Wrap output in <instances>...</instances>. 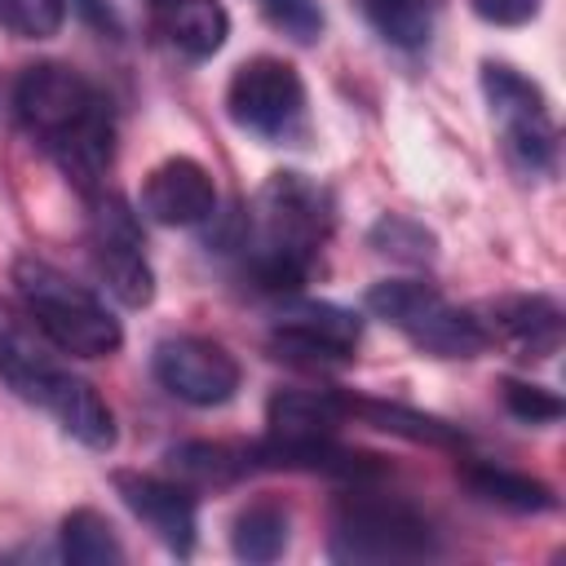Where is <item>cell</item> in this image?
<instances>
[{"label": "cell", "instance_id": "1", "mask_svg": "<svg viewBox=\"0 0 566 566\" xmlns=\"http://www.w3.org/2000/svg\"><path fill=\"white\" fill-rule=\"evenodd\" d=\"M13 115L27 137L84 195L102 190L115 159V119L106 97L62 62H35L13 84Z\"/></svg>", "mask_w": 566, "mask_h": 566}, {"label": "cell", "instance_id": "2", "mask_svg": "<svg viewBox=\"0 0 566 566\" xmlns=\"http://www.w3.org/2000/svg\"><path fill=\"white\" fill-rule=\"evenodd\" d=\"M332 234V195L305 172H270L243 217V270L261 292H296Z\"/></svg>", "mask_w": 566, "mask_h": 566}, {"label": "cell", "instance_id": "3", "mask_svg": "<svg viewBox=\"0 0 566 566\" xmlns=\"http://www.w3.org/2000/svg\"><path fill=\"white\" fill-rule=\"evenodd\" d=\"M53 349L57 345L35 327V318L22 305L0 301V380L22 402L49 411L62 424V433L84 442L88 451H111L115 447V411L84 376L62 367Z\"/></svg>", "mask_w": 566, "mask_h": 566}, {"label": "cell", "instance_id": "4", "mask_svg": "<svg viewBox=\"0 0 566 566\" xmlns=\"http://www.w3.org/2000/svg\"><path fill=\"white\" fill-rule=\"evenodd\" d=\"M13 287H18V305L35 318V327L75 358H111L124 345V327L119 318L106 310V301L75 283L71 274H62L57 265L40 261V256H18L13 261Z\"/></svg>", "mask_w": 566, "mask_h": 566}, {"label": "cell", "instance_id": "5", "mask_svg": "<svg viewBox=\"0 0 566 566\" xmlns=\"http://www.w3.org/2000/svg\"><path fill=\"white\" fill-rule=\"evenodd\" d=\"M367 310L433 358H478V354L491 349L482 314L451 305L424 279H385V283H376L367 292Z\"/></svg>", "mask_w": 566, "mask_h": 566}, {"label": "cell", "instance_id": "6", "mask_svg": "<svg viewBox=\"0 0 566 566\" xmlns=\"http://www.w3.org/2000/svg\"><path fill=\"white\" fill-rule=\"evenodd\" d=\"M327 553L332 562H420L438 553V535L411 504L349 491L332 513Z\"/></svg>", "mask_w": 566, "mask_h": 566}, {"label": "cell", "instance_id": "7", "mask_svg": "<svg viewBox=\"0 0 566 566\" xmlns=\"http://www.w3.org/2000/svg\"><path fill=\"white\" fill-rule=\"evenodd\" d=\"M482 93L486 106L500 124L504 155L517 172L544 177L557 164V124L548 115V97L539 93L535 80L513 71L509 62H486L482 66Z\"/></svg>", "mask_w": 566, "mask_h": 566}, {"label": "cell", "instance_id": "8", "mask_svg": "<svg viewBox=\"0 0 566 566\" xmlns=\"http://www.w3.org/2000/svg\"><path fill=\"white\" fill-rule=\"evenodd\" d=\"M226 115L261 142H292L305 128V84L296 66L270 53L239 62L226 84Z\"/></svg>", "mask_w": 566, "mask_h": 566}, {"label": "cell", "instance_id": "9", "mask_svg": "<svg viewBox=\"0 0 566 566\" xmlns=\"http://www.w3.org/2000/svg\"><path fill=\"white\" fill-rule=\"evenodd\" d=\"M88 256H93L97 279L106 283V292L119 305H128V310L150 305L155 270L146 261L142 226H137L133 208L111 190H93L88 195Z\"/></svg>", "mask_w": 566, "mask_h": 566}, {"label": "cell", "instance_id": "10", "mask_svg": "<svg viewBox=\"0 0 566 566\" xmlns=\"http://www.w3.org/2000/svg\"><path fill=\"white\" fill-rule=\"evenodd\" d=\"M155 380L186 407H221L239 394V363L208 336H164L150 354Z\"/></svg>", "mask_w": 566, "mask_h": 566}, {"label": "cell", "instance_id": "11", "mask_svg": "<svg viewBox=\"0 0 566 566\" xmlns=\"http://www.w3.org/2000/svg\"><path fill=\"white\" fill-rule=\"evenodd\" d=\"M363 340V318L332 301H287L274 318V345L292 358L340 363L354 358Z\"/></svg>", "mask_w": 566, "mask_h": 566}, {"label": "cell", "instance_id": "12", "mask_svg": "<svg viewBox=\"0 0 566 566\" xmlns=\"http://www.w3.org/2000/svg\"><path fill=\"white\" fill-rule=\"evenodd\" d=\"M119 500L128 504V513L172 553V557H190L195 553V531H199V513H195V495L181 482H164L150 473H115L111 478Z\"/></svg>", "mask_w": 566, "mask_h": 566}, {"label": "cell", "instance_id": "13", "mask_svg": "<svg viewBox=\"0 0 566 566\" xmlns=\"http://www.w3.org/2000/svg\"><path fill=\"white\" fill-rule=\"evenodd\" d=\"M142 212L159 226H203L217 212L212 172L190 155H168L142 181Z\"/></svg>", "mask_w": 566, "mask_h": 566}, {"label": "cell", "instance_id": "14", "mask_svg": "<svg viewBox=\"0 0 566 566\" xmlns=\"http://www.w3.org/2000/svg\"><path fill=\"white\" fill-rule=\"evenodd\" d=\"M491 340H504L517 358H548L562 345V305L553 296H504L482 318Z\"/></svg>", "mask_w": 566, "mask_h": 566}, {"label": "cell", "instance_id": "15", "mask_svg": "<svg viewBox=\"0 0 566 566\" xmlns=\"http://www.w3.org/2000/svg\"><path fill=\"white\" fill-rule=\"evenodd\" d=\"M150 31L181 57L203 62L230 35V13L221 0H146Z\"/></svg>", "mask_w": 566, "mask_h": 566}, {"label": "cell", "instance_id": "16", "mask_svg": "<svg viewBox=\"0 0 566 566\" xmlns=\"http://www.w3.org/2000/svg\"><path fill=\"white\" fill-rule=\"evenodd\" d=\"M349 420V402L327 389H279L265 407L274 438H323Z\"/></svg>", "mask_w": 566, "mask_h": 566}, {"label": "cell", "instance_id": "17", "mask_svg": "<svg viewBox=\"0 0 566 566\" xmlns=\"http://www.w3.org/2000/svg\"><path fill=\"white\" fill-rule=\"evenodd\" d=\"M230 548H234V557L256 562V566L283 557V548H287V509L274 504V500H252L248 509H239V517L230 526Z\"/></svg>", "mask_w": 566, "mask_h": 566}, {"label": "cell", "instance_id": "18", "mask_svg": "<svg viewBox=\"0 0 566 566\" xmlns=\"http://www.w3.org/2000/svg\"><path fill=\"white\" fill-rule=\"evenodd\" d=\"M168 464L195 486H230L234 478L252 473V447L230 442H181L168 451Z\"/></svg>", "mask_w": 566, "mask_h": 566}, {"label": "cell", "instance_id": "19", "mask_svg": "<svg viewBox=\"0 0 566 566\" xmlns=\"http://www.w3.org/2000/svg\"><path fill=\"white\" fill-rule=\"evenodd\" d=\"M464 482L478 500L513 509V513H544V509L557 504L553 491L539 478H526V473H513V469H500V464H469Z\"/></svg>", "mask_w": 566, "mask_h": 566}, {"label": "cell", "instance_id": "20", "mask_svg": "<svg viewBox=\"0 0 566 566\" xmlns=\"http://www.w3.org/2000/svg\"><path fill=\"white\" fill-rule=\"evenodd\" d=\"M349 402V416H358V420H367V424H376V429H385V433H402V438H411V442H433V447H460L464 438L447 424V420H438V416H420V411H411V407H398V402H376V398H345Z\"/></svg>", "mask_w": 566, "mask_h": 566}, {"label": "cell", "instance_id": "21", "mask_svg": "<svg viewBox=\"0 0 566 566\" xmlns=\"http://www.w3.org/2000/svg\"><path fill=\"white\" fill-rule=\"evenodd\" d=\"M62 557L75 566H106V562H124V544L115 535V526L97 513V509H75L62 517Z\"/></svg>", "mask_w": 566, "mask_h": 566}, {"label": "cell", "instance_id": "22", "mask_svg": "<svg viewBox=\"0 0 566 566\" xmlns=\"http://www.w3.org/2000/svg\"><path fill=\"white\" fill-rule=\"evenodd\" d=\"M367 243L380 256L402 261V265H429L438 256V234L429 226H420L416 217H402V212L376 217V226L367 230Z\"/></svg>", "mask_w": 566, "mask_h": 566}, {"label": "cell", "instance_id": "23", "mask_svg": "<svg viewBox=\"0 0 566 566\" xmlns=\"http://www.w3.org/2000/svg\"><path fill=\"white\" fill-rule=\"evenodd\" d=\"M367 22L398 49H420L429 40V27H433V13H429V0H358Z\"/></svg>", "mask_w": 566, "mask_h": 566}, {"label": "cell", "instance_id": "24", "mask_svg": "<svg viewBox=\"0 0 566 566\" xmlns=\"http://www.w3.org/2000/svg\"><path fill=\"white\" fill-rule=\"evenodd\" d=\"M62 18H66V0H0V27L22 40L57 35Z\"/></svg>", "mask_w": 566, "mask_h": 566}, {"label": "cell", "instance_id": "25", "mask_svg": "<svg viewBox=\"0 0 566 566\" xmlns=\"http://www.w3.org/2000/svg\"><path fill=\"white\" fill-rule=\"evenodd\" d=\"M500 398H504L509 416H517L522 424H553L562 416V398L544 385H531V380H504Z\"/></svg>", "mask_w": 566, "mask_h": 566}, {"label": "cell", "instance_id": "26", "mask_svg": "<svg viewBox=\"0 0 566 566\" xmlns=\"http://www.w3.org/2000/svg\"><path fill=\"white\" fill-rule=\"evenodd\" d=\"M256 9L292 40L301 44H314L323 35V9L318 0H256Z\"/></svg>", "mask_w": 566, "mask_h": 566}, {"label": "cell", "instance_id": "27", "mask_svg": "<svg viewBox=\"0 0 566 566\" xmlns=\"http://www.w3.org/2000/svg\"><path fill=\"white\" fill-rule=\"evenodd\" d=\"M469 9L491 27H526L531 18H539L544 0H469Z\"/></svg>", "mask_w": 566, "mask_h": 566}, {"label": "cell", "instance_id": "28", "mask_svg": "<svg viewBox=\"0 0 566 566\" xmlns=\"http://www.w3.org/2000/svg\"><path fill=\"white\" fill-rule=\"evenodd\" d=\"M97 31H111V35H119V22H115V13H111V4L106 0H71Z\"/></svg>", "mask_w": 566, "mask_h": 566}]
</instances>
